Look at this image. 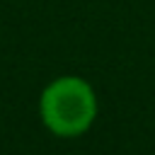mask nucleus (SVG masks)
Wrapping results in <instances>:
<instances>
[{
	"label": "nucleus",
	"instance_id": "nucleus-1",
	"mask_svg": "<svg viewBox=\"0 0 155 155\" xmlns=\"http://www.w3.org/2000/svg\"><path fill=\"white\" fill-rule=\"evenodd\" d=\"M97 111L99 102L94 87L78 75H61L51 80L39 97L41 124L58 138H78L87 133Z\"/></svg>",
	"mask_w": 155,
	"mask_h": 155
}]
</instances>
